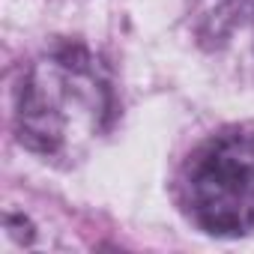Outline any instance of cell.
I'll return each instance as SVG.
<instances>
[{
    "label": "cell",
    "mask_w": 254,
    "mask_h": 254,
    "mask_svg": "<svg viewBox=\"0 0 254 254\" xmlns=\"http://www.w3.org/2000/svg\"><path fill=\"white\" fill-rule=\"evenodd\" d=\"M114 114L108 69L84 48L39 57L18 93V138L39 156L66 159L99 138Z\"/></svg>",
    "instance_id": "obj_1"
},
{
    "label": "cell",
    "mask_w": 254,
    "mask_h": 254,
    "mask_svg": "<svg viewBox=\"0 0 254 254\" xmlns=\"http://www.w3.org/2000/svg\"><path fill=\"white\" fill-rule=\"evenodd\" d=\"M180 203L206 233L254 230V129H227L200 144L180 174Z\"/></svg>",
    "instance_id": "obj_2"
},
{
    "label": "cell",
    "mask_w": 254,
    "mask_h": 254,
    "mask_svg": "<svg viewBox=\"0 0 254 254\" xmlns=\"http://www.w3.org/2000/svg\"><path fill=\"white\" fill-rule=\"evenodd\" d=\"M197 27L218 48L254 51V0H197Z\"/></svg>",
    "instance_id": "obj_3"
}]
</instances>
